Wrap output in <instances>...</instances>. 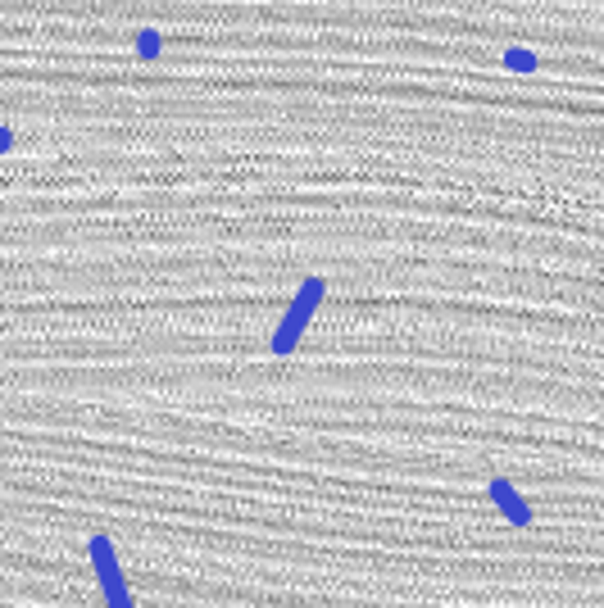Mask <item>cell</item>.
<instances>
[{
	"instance_id": "obj_3",
	"label": "cell",
	"mask_w": 604,
	"mask_h": 608,
	"mask_svg": "<svg viewBox=\"0 0 604 608\" xmlns=\"http://www.w3.org/2000/svg\"><path fill=\"white\" fill-rule=\"evenodd\" d=\"M486 491H491V504L500 508V513L509 518L514 527H531V522H536V513H531V504H527V500H523V495H518V491H514V486L504 481V477H495V481L486 486Z\"/></svg>"
},
{
	"instance_id": "obj_1",
	"label": "cell",
	"mask_w": 604,
	"mask_h": 608,
	"mask_svg": "<svg viewBox=\"0 0 604 608\" xmlns=\"http://www.w3.org/2000/svg\"><path fill=\"white\" fill-rule=\"evenodd\" d=\"M323 295H328V286H323V277H309V282L296 290V300H291V309H286V318L277 323V332H273V355H291V350L300 345V336H305L309 318L318 313Z\"/></svg>"
},
{
	"instance_id": "obj_2",
	"label": "cell",
	"mask_w": 604,
	"mask_h": 608,
	"mask_svg": "<svg viewBox=\"0 0 604 608\" xmlns=\"http://www.w3.org/2000/svg\"><path fill=\"white\" fill-rule=\"evenodd\" d=\"M91 554V567H95V581H100V594H105V608H137L127 594V577H123V563H118V550L110 536H91L87 545Z\"/></svg>"
},
{
	"instance_id": "obj_4",
	"label": "cell",
	"mask_w": 604,
	"mask_h": 608,
	"mask_svg": "<svg viewBox=\"0 0 604 608\" xmlns=\"http://www.w3.org/2000/svg\"><path fill=\"white\" fill-rule=\"evenodd\" d=\"M9 145H14V137H9V132L0 127V150H9Z\"/></svg>"
}]
</instances>
